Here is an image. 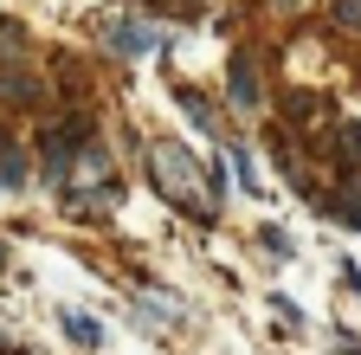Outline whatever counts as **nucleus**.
Instances as JSON below:
<instances>
[{"label": "nucleus", "mask_w": 361, "mask_h": 355, "mask_svg": "<svg viewBox=\"0 0 361 355\" xmlns=\"http://www.w3.org/2000/svg\"><path fill=\"white\" fill-rule=\"evenodd\" d=\"M149 174H155V194H161L168 207L194 213V219H213V174H200L194 155L180 149V143L155 136V143H149Z\"/></svg>", "instance_id": "1"}, {"label": "nucleus", "mask_w": 361, "mask_h": 355, "mask_svg": "<svg viewBox=\"0 0 361 355\" xmlns=\"http://www.w3.org/2000/svg\"><path fill=\"white\" fill-rule=\"evenodd\" d=\"M226 84H233V104H239V110H258V65H252V52H233Z\"/></svg>", "instance_id": "2"}, {"label": "nucleus", "mask_w": 361, "mask_h": 355, "mask_svg": "<svg viewBox=\"0 0 361 355\" xmlns=\"http://www.w3.org/2000/svg\"><path fill=\"white\" fill-rule=\"evenodd\" d=\"M110 46H116L123 59H135V52H155V32H149L142 20H116V26H110Z\"/></svg>", "instance_id": "3"}, {"label": "nucleus", "mask_w": 361, "mask_h": 355, "mask_svg": "<svg viewBox=\"0 0 361 355\" xmlns=\"http://www.w3.org/2000/svg\"><path fill=\"white\" fill-rule=\"evenodd\" d=\"M174 97H180V110H188V116H194L200 129H213V104H207L200 91H174Z\"/></svg>", "instance_id": "4"}, {"label": "nucleus", "mask_w": 361, "mask_h": 355, "mask_svg": "<svg viewBox=\"0 0 361 355\" xmlns=\"http://www.w3.org/2000/svg\"><path fill=\"white\" fill-rule=\"evenodd\" d=\"M65 330H71V336H78L84 349H97V342H104V330H97V323H90V317H65Z\"/></svg>", "instance_id": "5"}, {"label": "nucleus", "mask_w": 361, "mask_h": 355, "mask_svg": "<svg viewBox=\"0 0 361 355\" xmlns=\"http://www.w3.org/2000/svg\"><path fill=\"white\" fill-rule=\"evenodd\" d=\"M233 168H239V181H245V188H252V194H258V168H252V155H245V149H239V143H233Z\"/></svg>", "instance_id": "6"}, {"label": "nucleus", "mask_w": 361, "mask_h": 355, "mask_svg": "<svg viewBox=\"0 0 361 355\" xmlns=\"http://www.w3.org/2000/svg\"><path fill=\"white\" fill-rule=\"evenodd\" d=\"M0 349H7V336H0Z\"/></svg>", "instance_id": "7"}]
</instances>
